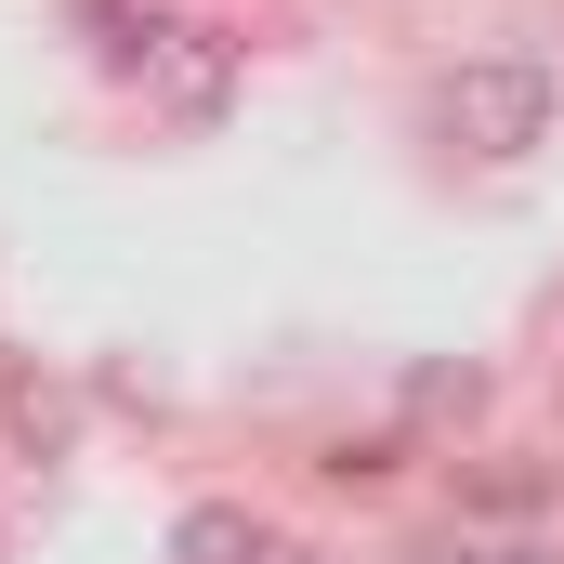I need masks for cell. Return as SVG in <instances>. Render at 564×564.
Masks as SVG:
<instances>
[{"label":"cell","mask_w":564,"mask_h":564,"mask_svg":"<svg viewBox=\"0 0 564 564\" xmlns=\"http://www.w3.org/2000/svg\"><path fill=\"white\" fill-rule=\"evenodd\" d=\"M433 132L459 144V158H486V171L539 158V144H552V66H539V53H459V66L433 79Z\"/></svg>","instance_id":"cell-1"},{"label":"cell","mask_w":564,"mask_h":564,"mask_svg":"<svg viewBox=\"0 0 564 564\" xmlns=\"http://www.w3.org/2000/svg\"><path fill=\"white\" fill-rule=\"evenodd\" d=\"M144 93L171 106V119H224L237 106V40L210 26V13H171V26H144Z\"/></svg>","instance_id":"cell-2"},{"label":"cell","mask_w":564,"mask_h":564,"mask_svg":"<svg viewBox=\"0 0 564 564\" xmlns=\"http://www.w3.org/2000/svg\"><path fill=\"white\" fill-rule=\"evenodd\" d=\"M263 512L250 499H184V525H171V564H263Z\"/></svg>","instance_id":"cell-3"},{"label":"cell","mask_w":564,"mask_h":564,"mask_svg":"<svg viewBox=\"0 0 564 564\" xmlns=\"http://www.w3.org/2000/svg\"><path fill=\"white\" fill-rule=\"evenodd\" d=\"M459 564H564V539H486V552H459Z\"/></svg>","instance_id":"cell-4"},{"label":"cell","mask_w":564,"mask_h":564,"mask_svg":"<svg viewBox=\"0 0 564 564\" xmlns=\"http://www.w3.org/2000/svg\"><path fill=\"white\" fill-rule=\"evenodd\" d=\"M263 564H328V552H315V539H263Z\"/></svg>","instance_id":"cell-5"}]
</instances>
